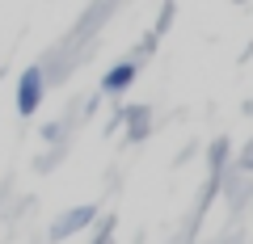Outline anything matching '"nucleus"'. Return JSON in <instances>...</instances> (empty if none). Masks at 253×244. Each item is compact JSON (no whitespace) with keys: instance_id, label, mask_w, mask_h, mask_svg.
<instances>
[{"instance_id":"obj_1","label":"nucleus","mask_w":253,"mask_h":244,"mask_svg":"<svg viewBox=\"0 0 253 244\" xmlns=\"http://www.w3.org/2000/svg\"><path fill=\"white\" fill-rule=\"evenodd\" d=\"M42 93H46V80L38 68H26V72L17 76V109L21 114H34L38 105H42Z\"/></svg>"},{"instance_id":"obj_2","label":"nucleus","mask_w":253,"mask_h":244,"mask_svg":"<svg viewBox=\"0 0 253 244\" xmlns=\"http://www.w3.org/2000/svg\"><path fill=\"white\" fill-rule=\"evenodd\" d=\"M84 219H89V210H76V215H68L59 227H55V236H68V232H76V227H81Z\"/></svg>"}]
</instances>
